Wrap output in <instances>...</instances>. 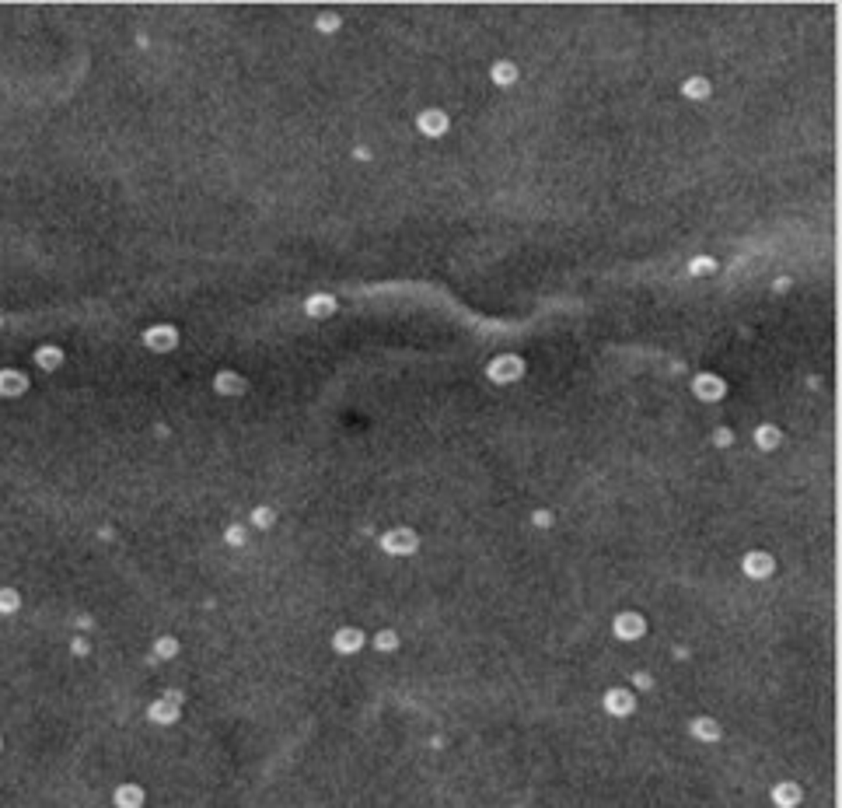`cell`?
Returning a JSON list of instances; mask_svg holds the SVG:
<instances>
[{"label": "cell", "instance_id": "6da1fadb", "mask_svg": "<svg viewBox=\"0 0 842 808\" xmlns=\"http://www.w3.org/2000/svg\"><path fill=\"white\" fill-rule=\"evenodd\" d=\"M486 378H489V382H496V385L521 382V378H524V361H521L517 354H500V357H493V361H489V368H486Z\"/></svg>", "mask_w": 842, "mask_h": 808}, {"label": "cell", "instance_id": "7a4b0ae2", "mask_svg": "<svg viewBox=\"0 0 842 808\" xmlns=\"http://www.w3.org/2000/svg\"><path fill=\"white\" fill-rule=\"evenodd\" d=\"M377 546H381L384 553H391V557H409V553H416V546H420V535H416L413 528L398 525V528L384 532V535L377 539Z\"/></svg>", "mask_w": 842, "mask_h": 808}, {"label": "cell", "instance_id": "3957f363", "mask_svg": "<svg viewBox=\"0 0 842 808\" xmlns=\"http://www.w3.org/2000/svg\"><path fill=\"white\" fill-rule=\"evenodd\" d=\"M144 347L154 350V354H168V350L179 347V329L175 325H151L144 332Z\"/></svg>", "mask_w": 842, "mask_h": 808}, {"label": "cell", "instance_id": "277c9868", "mask_svg": "<svg viewBox=\"0 0 842 808\" xmlns=\"http://www.w3.org/2000/svg\"><path fill=\"white\" fill-rule=\"evenodd\" d=\"M612 630H615L619 640H640V637L647 633V619H643L640 612H619V616L612 619Z\"/></svg>", "mask_w": 842, "mask_h": 808}, {"label": "cell", "instance_id": "5b68a950", "mask_svg": "<svg viewBox=\"0 0 842 808\" xmlns=\"http://www.w3.org/2000/svg\"><path fill=\"white\" fill-rule=\"evenodd\" d=\"M448 126H451V119H448L444 108H423V112L416 116V130H420L423 137H444Z\"/></svg>", "mask_w": 842, "mask_h": 808}, {"label": "cell", "instance_id": "8992f818", "mask_svg": "<svg viewBox=\"0 0 842 808\" xmlns=\"http://www.w3.org/2000/svg\"><path fill=\"white\" fill-rule=\"evenodd\" d=\"M741 571L748 574L751 581H765V578H772L776 560H772L769 553H762V549H751V553H745V560H741Z\"/></svg>", "mask_w": 842, "mask_h": 808}, {"label": "cell", "instance_id": "52a82bcc", "mask_svg": "<svg viewBox=\"0 0 842 808\" xmlns=\"http://www.w3.org/2000/svg\"><path fill=\"white\" fill-rule=\"evenodd\" d=\"M692 392H696L703 403H720V399L727 396V385H724V378H717V375H699V378H692Z\"/></svg>", "mask_w": 842, "mask_h": 808}, {"label": "cell", "instance_id": "ba28073f", "mask_svg": "<svg viewBox=\"0 0 842 808\" xmlns=\"http://www.w3.org/2000/svg\"><path fill=\"white\" fill-rule=\"evenodd\" d=\"M601 704H605V710H608L612 717H629L633 707H636V697H633L629 690H622V686H612Z\"/></svg>", "mask_w": 842, "mask_h": 808}, {"label": "cell", "instance_id": "9c48e42d", "mask_svg": "<svg viewBox=\"0 0 842 808\" xmlns=\"http://www.w3.org/2000/svg\"><path fill=\"white\" fill-rule=\"evenodd\" d=\"M332 647H336L339 654H357V651H364V630H357V626H343V630H336Z\"/></svg>", "mask_w": 842, "mask_h": 808}, {"label": "cell", "instance_id": "30bf717a", "mask_svg": "<svg viewBox=\"0 0 842 808\" xmlns=\"http://www.w3.org/2000/svg\"><path fill=\"white\" fill-rule=\"evenodd\" d=\"M147 717H151L154 724H175V721H179V700H172V697L154 700V704L147 707Z\"/></svg>", "mask_w": 842, "mask_h": 808}, {"label": "cell", "instance_id": "8fae6325", "mask_svg": "<svg viewBox=\"0 0 842 808\" xmlns=\"http://www.w3.org/2000/svg\"><path fill=\"white\" fill-rule=\"evenodd\" d=\"M213 389H217L220 396H245L249 382H245L241 375H234V371H217V378H213Z\"/></svg>", "mask_w": 842, "mask_h": 808}, {"label": "cell", "instance_id": "7c38bea8", "mask_svg": "<svg viewBox=\"0 0 842 808\" xmlns=\"http://www.w3.org/2000/svg\"><path fill=\"white\" fill-rule=\"evenodd\" d=\"M0 392L4 396H25L28 392V378L21 375V371H14V368H7V371H0Z\"/></svg>", "mask_w": 842, "mask_h": 808}, {"label": "cell", "instance_id": "4fadbf2b", "mask_svg": "<svg viewBox=\"0 0 842 808\" xmlns=\"http://www.w3.org/2000/svg\"><path fill=\"white\" fill-rule=\"evenodd\" d=\"M689 731H692L699 742H720V735H724L720 721H713V717H696V721L689 724Z\"/></svg>", "mask_w": 842, "mask_h": 808}, {"label": "cell", "instance_id": "5bb4252c", "mask_svg": "<svg viewBox=\"0 0 842 808\" xmlns=\"http://www.w3.org/2000/svg\"><path fill=\"white\" fill-rule=\"evenodd\" d=\"M336 298L332 294H311L308 302H304V311L311 315V318H329V315H336Z\"/></svg>", "mask_w": 842, "mask_h": 808}, {"label": "cell", "instance_id": "9a60e30c", "mask_svg": "<svg viewBox=\"0 0 842 808\" xmlns=\"http://www.w3.org/2000/svg\"><path fill=\"white\" fill-rule=\"evenodd\" d=\"M755 445H758L762 452H776V448L783 445V430H779L776 423H762V427L755 430Z\"/></svg>", "mask_w": 842, "mask_h": 808}, {"label": "cell", "instance_id": "2e32d148", "mask_svg": "<svg viewBox=\"0 0 842 808\" xmlns=\"http://www.w3.org/2000/svg\"><path fill=\"white\" fill-rule=\"evenodd\" d=\"M772 805H779V808H793V805H800V788L797 784H776L772 788Z\"/></svg>", "mask_w": 842, "mask_h": 808}, {"label": "cell", "instance_id": "e0dca14e", "mask_svg": "<svg viewBox=\"0 0 842 808\" xmlns=\"http://www.w3.org/2000/svg\"><path fill=\"white\" fill-rule=\"evenodd\" d=\"M489 77H493V85H500V88H510V85L517 81V67H514L510 60H496V63L489 67Z\"/></svg>", "mask_w": 842, "mask_h": 808}, {"label": "cell", "instance_id": "ac0fdd59", "mask_svg": "<svg viewBox=\"0 0 842 808\" xmlns=\"http://www.w3.org/2000/svg\"><path fill=\"white\" fill-rule=\"evenodd\" d=\"M115 805L119 808H140L144 805V788H137V784H122V788H115Z\"/></svg>", "mask_w": 842, "mask_h": 808}, {"label": "cell", "instance_id": "d6986e66", "mask_svg": "<svg viewBox=\"0 0 842 808\" xmlns=\"http://www.w3.org/2000/svg\"><path fill=\"white\" fill-rule=\"evenodd\" d=\"M710 92H713V88H710V81H706V77H699V74H696V77H689V81L681 85V95H685L689 101L710 99Z\"/></svg>", "mask_w": 842, "mask_h": 808}, {"label": "cell", "instance_id": "ffe728a7", "mask_svg": "<svg viewBox=\"0 0 842 808\" xmlns=\"http://www.w3.org/2000/svg\"><path fill=\"white\" fill-rule=\"evenodd\" d=\"M35 364H39L42 371H56V368L63 364V350H60V347H39V350H35Z\"/></svg>", "mask_w": 842, "mask_h": 808}, {"label": "cell", "instance_id": "44dd1931", "mask_svg": "<svg viewBox=\"0 0 842 808\" xmlns=\"http://www.w3.org/2000/svg\"><path fill=\"white\" fill-rule=\"evenodd\" d=\"M175 654H179V640H175V637L165 633V637L154 640V658H158V661H168V658H175Z\"/></svg>", "mask_w": 842, "mask_h": 808}, {"label": "cell", "instance_id": "7402d4cb", "mask_svg": "<svg viewBox=\"0 0 842 808\" xmlns=\"http://www.w3.org/2000/svg\"><path fill=\"white\" fill-rule=\"evenodd\" d=\"M375 647L381 651V654H391V651H398V633H395V630H377V633H375Z\"/></svg>", "mask_w": 842, "mask_h": 808}, {"label": "cell", "instance_id": "603a6c76", "mask_svg": "<svg viewBox=\"0 0 842 808\" xmlns=\"http://www.w3.org/2000/svg\"><path fill=\"white\" fill-rule=\"evenodd\" d=\"M339 25H343V18H339V14H332V11H322V14L315 18V28H318V32H325V35L339 32Z\"/></svg>", "mask_w": 842, "mask_h": 808}, {"label": "cell", "instance_id": "cb8c5ba5", "mask_svg": "<svg viewBox=\"0 0 842 808\" xmlns=\"http://www.w3.org/2000/svg\"><path fill=\"white\" fill-rule=\"evenodd\" d=\"M224 542L234 546V549H241V546L249 542V528H245V525H227V528H224Z\"/></svg>", "mask_w": 842, "mask_h": 808}, {"label": "cell", "instance_id": "d4e9b609", "mask_svg": "<svg viewBox=\"0 0 842 808\" xmlns=\"http://www.w3.org/2000/svg\"><path fill=\"white\" fill-rule=\"evenodd\" d=\"M252 525L256 528H273L277 525V511L273 507H256L252 511Z\"/></svg>", "mask_w": 842, "mask_h": 808}, {"label": "cell", "instance_id": "484cf974", "mask_svg": "<svg viewBox=\"0 0 842 808\" xmlns=\"http://www.w3.org/2000/svg\"><path fill=\"white\" fill-rule=\"evenodd\" d=\"M713 270H717V263H713L710 256H696V259L689 263V273H692V277H706V273H713Z\"/></svg>", "mask_w": 842, "mask_h": 808}, {"label": "cell", "instance_id": "4316f807", "mask_svg": "<svg viewBox=\"0 0 842 808\" xmlns=\"http://www.w3.org/2000/svg\"><path fill=\"white\" fill-rule=\"evenodd\" d=\"M18 606H21L18 592H14V588H4V592H0V612L11 616V612H18Z\"/></svg>", "mask_w": 842, "mask_h": 808}, {"label": "cell", "instance_id": "83f0119b", "mask_svg": "<svg viewBox=\"0 0 842 808\" xmlns=\"http://www.w3.org/2000/svg\"><path fill=\"white\" fill-rule=\"evenodd\" d=\"M713 445H717V448H731V445H734V434H731L727 427H717V430H713Z\"/></svg>", "mask_w": 842, "mask_h": 808}, {"label": "cell", "instance_id": "f1b7e54d", "mask_svg": "<svg viewBox=\"0 0 842 808\" xmlns=\"http://www.w3.org/2000/svg\"><path fill=\"white\" fill-rule=\"evenodd\" d=\"M532 525H539V528H549V525H553V514H549V511H535V514H532Z\"/></svg>", "mask_w": 842, "mask_h": 808}, {"label": "cell", "instance_id": "f546056e", "mask_svg": "<svg viewBox=\"0 0 842 808\" xmlns=\"http://www.w3.org/2000/svg\"><path fill=\"white\" fill-rule=\"evenodd\" d=\"M70 651H74L77 658H81V654H88V640H84V637H74V644H70Z\"/></svg>", "mask_w": 842, "mask_h": 808}, {"label": "cell", "instance_id": "4dcf8cb0", "mask_svg": "<svg viewBox=\"0 0 842 808\" xmlns=\"http://www.w3.org/2000/svg\"><path fill=\"white\" fill-rule=\"evenodd\" d=\"M633 683H636V686H643V690H651V683H654V679H651L647 672H636V676H633Z\"/></svg>", "mask_w": 842, "mask_h": 808}]
</instances>
